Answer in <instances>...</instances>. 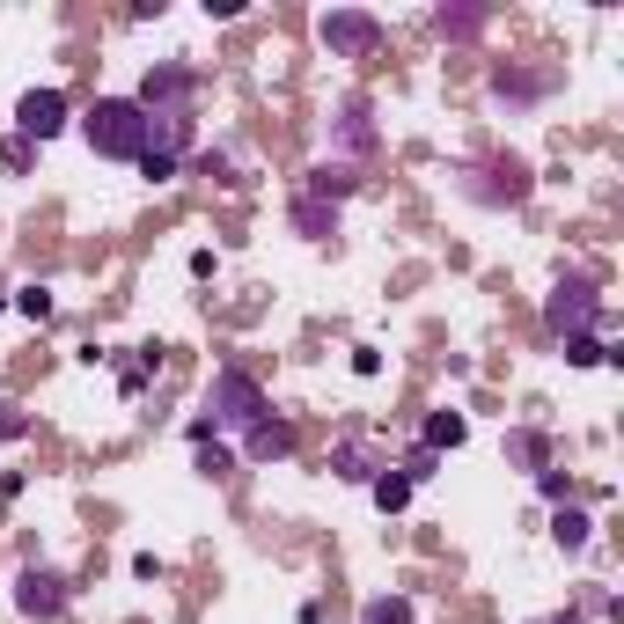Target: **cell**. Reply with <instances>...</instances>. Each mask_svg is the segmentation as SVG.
Masks as SVG:
<instances>
[{
    "label": "cell",
    "instance_id": "6da1fadb",
    "mask_svg": "<svg viewBox=\"0 0 624 624\" xmlns=\"http://www.w3.org/2000/svg\"><path fill=\"white\" fill-rule=\"evenodd\" d=\"M81 140H89V155H103V162H140L147 155V118L133 97H97V111L81 118Z\"/></svg>",
    "mask_w": 624,
    "mask_h": 624
},
{
    "label": "cell",
    "instance_id": "7a4b0ae2",
    "mask_svg": "<svg viewBox=\"0 0 624 624\" xmlns=\"http://www.w3.org/2000/svg\"><path fill=\"white\" fill-rule=\"evenodd\" d=\"M264 383L250 375V367H220L214 375V389H206V427L214 433H250L264 419Z\"/></svg>",
    "mask_w": 624,
    "mask_h": 624
},
{
    "label": "cell",
    "instance_id": "3957f363",
    "mask_svg": "<svg viewBox=\"0 0 624 624\" xmlns=\"http://www.w3.org/2000/svg\"><path fill=\"white\" fill-rule=\"evenodd\" d=\"M544 324H552L558 338H580V331H610V309H602V294H595V280L588 272H574V280H558L552 287V302H544Z\"/></svg>",
    "mask_w": 624,
    "mask_h": 624
},
{
    "label": "cell",
    "instance_id": "277c9868",
    "mask_svg": "<svg viewBox=\"0 0 624 624\" xmlns=\"http://www.w3.org/2000/svg\"><path fill=\"white\" fill-rule=\"evenodd\" d=\"M316 37L331 45V59H367L383 45V15H367V8H324Z\"/></svg>",
    "mask_w": 624,
    "mask_h": 624
},
{
    "label": "cell",
    "instance_id": "5b68a950",
    "mask_svg": "<svg viewBox=\"0 0 624 624\" xmlns=\"http://www.w3.org/2000/svg\"><path fill=\"white\" fill-rule=\"evenodd\" d=\"M147 111V118H169V111H198V81L177 59H162V67H147V81H140V97H133Z\"/></svg>",
    "mask_w": 624,
    "mask_h": 624
},
{
    "label": "cell",
    "instance_id": "8992f818",
    "mask_svg": "<svg viewBox=\"0 0 624 624\" xmlns=\"http://www.w3.org/2000/svg\"><path fill=\"white\" fill-rule=\"evenodd\" d=\"M15 133H23L30 147L59 140V133H67V97H59V89H30V97L15 103Z\"/></svg>",
    "mask_w": 624,
    "mask_h": 624
},
{
    "label": "cell",
    "instance_id": "52a82bcc",
    "mask_svg": "<svg viewBox=\"0 0 624 624\" xmlns=\"http://www.w3.org/2000/svg\"><path fill=\"white\" fill-rule=\"evenodd\" d=\"M147 118V111H140ZM198 140V111H169V118H147V155H162V162H184Z\"/></svg>",
    "mask_w": 624,
    "mask_h": 624
},
{
    "label": "cell",
    "instance_id": "ba28073f",
    "mask_svg": "<svg viewBox=\"0 0 624 624\" xmlns=\"http://www.w3.org/2000/svg\"><path fill=\"white\" fill-rule=\"evenodd\" d=\"M15 610H23V617H59V610H67V580L59 574H37V566H30L23 580H15Z\"/></svg>",
    "mask_w": 624,
    "mask_h": 624
},
{
    "label": "cell",
    "instance_id": "9c48e42d",
    "mask_svg": "<svg viewBox=\"0 0 624 624\" xmlns=\"http://www.w3.org/2000/svg\"><path fill=\"white\" fill-rule=\"evenodd\" d=\"M331 470L345 485H375L389 470V449H375V441H338V449H331Z\"/></svg>",
    "mask_w": 624,
    "mask_h": 624
},
{
    "label": "cell",
    "instance_id": "30bf717a",
    "mask_svg": "<svg viewBox=\"0 0 624 624\" xmlns=\"http://www.w3.org/2000/svg\"><path fill=\"white\" fill-rule=\"evenodd\" d=\"M242 456H250V463H287L294 456V427L280 419V411H264L258 427L242 433Z\"/></svg>",
    "mask_w": 624,
    "mask_h": 624
},
{
    "label": "cell",
    "instance_id": "8fae6325",
    "mask_svg": "<svg viewBox=\"0 0 624 624\" xmlns=\"http://www.w3.org/2000/svg\"><path fill=\"white\" fill-rule=\"evenodd\" d=\"M500 456L514 463V470H529V478H536V470H552V441H544V433H536V427H507Z\"/></svg>",
    "mask_w": 624,
    "mask_h": 624
},
{
    "label": "cell",
    "instance_id": "7c38bea8",
    "mask_svg": "<svg viewBox=\"0 0 624 624\" xmlns=\"http://www.w3.org/2000/svg\"><path fill=\"white\" fill-rule=\"evenodd\" d=\"M331 140L345 147V155H367V147H375V118H367V103H361V97L338 111V133H331Z\"/></svg>",
    "mask_w": 624,
    "mask_h": 624
},
{
    "label": "cell",
    "instance_id": "4fadbf2b",
    "mask_svg": "<svg viewBox=\"0 0 624 624\" xmlns=\"http://www.w3.org/2000/svg\"><path fill=\"white\" fill-rule=\"evenodd\" d=\"M552 544L558 552H588V544H595V514H588V507H558Z\"/></svg>",
    "mask_w": 624,
    "mask_h": 624
},
{
    "label": "cell",
    "instance_id": "5bb4252c",
    "mask_svg": "<svg viewBox=\"0 0 624 624\" xmlns=\"http://www.w3.org/2000/svg\"><path fill=\"white\" fill-rule=\"evenodd\" d=\"M294 228H302L309 242L338 236V206H324V198H294Z\"/></svg>",
    "mask_w": 624,
    "mask_h": 624
},
{
    "label": "cell",
    "instance_id": "9a60e30c",
    "mask_svg": "<svg viewBox=\"0 0 624 624\" xmlns=\"http://www.w3.org/2000/svg\"><path fill=\"white\" fill-rule=\"evenodd\" d=\"M345 192H353V169H345V162H316V169H309V198L338 206Z\"/></svg>",
    "mask_w": 624,
    "mask_h": 624
},
{
    "label": "cell",
    "instance_id": "2e32d148",
    "mask_svg": "<svg viewBox=\"0 0 624 624\" xmlns=\"http://www.w3.org/2000/svg\"><path fill=\"white\" fill-rule=\"evenodd\" d=\"M492 97H500V103H536V97H544V73H514V67H500V73H492Z\"/></svg>",
    "mask_w": 624,
    "mask_h": 624
},
{
    "label": "cell",
    "instance_id": "e0dca14e",
    "mask_svg": "<svg viewBox=\"0 0 624 624\" xmlns=\"http://www.w3.org/2000/svg\"><path fill=\"white\" fill-rule=\"evenodd\" d=\"M463 433H470V427H463V411H433L419 449H433V456H441V449H463Z\"/></svg>",
    "mask_w": 624,
    "mask_h": 624
},
{
    "label": "cell",
    "instance_id": "ac0fdd59",
    "mask_svg": "<svg viewBox=\"0 0 624 624\" xmlns=\"http://www.w3.org/2000/svg\"><path fill=\"white\" fill-rule=\"evenodd\" d=\"M419 610H411V595H367L361 602V624H411Z\"/></svg>",
    "mask_w": 624,
    "mask_h": 624
},
{
    "label": "cell",
    "instance_id": "d6986e66",
    "mask_svg": "<svg viewBox=\"0 0 624 624\" xmlns=\"http://www.w3.org/2000/svg\"><path fill=\"white\" fill-rule=\"evenodd\" d=\"M485 23H492L485 8H441V15H433V30H441V37H478Z\"/></svg>",
    "mask_w": 624,
    "mask_h": 624
},
{
    "label": "cell",
    "instance_id": "ffe728a7",
    "mask_svg": "<svg viewBox=\"0 0 624 624\" xmlns=\"http://www.w3.org/2000/svg\"><path fill=\"white\" fill-rule=\"evenodd\" d=\"M367 492H375V507H383V514H397V507H411V485H405V470H397V463H389L383 478L367 485Z\"/></svg>",
    "mask_w": 624,
    "mask_h": 624
},
{
    "label": "cell",
    "instance_id": "44dd1931",
    "mask_svg": "<svg viewBox=\"0 0 624 624\" xmlns=\"http://www.w3.org/2000/svg\"><path fill=\"white\" fill-rule=\"evenodd\" d=\"M566 361H574V367H602V361H610V345H602L595 331H580V338H566Z\"/></svg>",
    "mask_w": 624,
    "mask_h": 624
},
{
    "label": "cell",
    "instance_id": "7402d4cb",
    "mask_svg": "<svg viewBox=\"0 0 624 624\" xmlns=\"http://www.w3.org/2000/svg\"><path fill=\"white\" fill-rule=\"evenodd\" d=\"M192 449H198V478H228V470H236V456H228L220 441H192Z\"/></svg>",
    "mask_w": 624,
    "mask_h": 624
},
{
    "label": "cell",
    "instance_id": "603a6c76",
    "mask_svg": "<svg viewBox=\"0 0 624 624\" xmlns=\"http://www.w3.org/2000/svg\"><path fill=\"white\" fill-rule=\"evenodd\" d=\"M15 316L45 324V316H52V287H15Z\"/></svg>",
    "mask_w": 624,
    "mask_h": 624
},
{
    "label": "cell",
    "instance_id": "cb8c5ba5",
    "mask_svg": "<svg viewBox=\"0 0 624 624\" xmlns=\"http://www.w3.org/2000/svg\"><path fill=\"white\" fill-rule=\"evenodd\" d=\"M397 470H405V485H427L433 470H441V456H433V449H411V456L397 463Z\"/></svg>",
    "mask_w": 624,
    "mask_h": 624
},
{
    "label": "cell",
    "instance_id": "d4e9b609",
    "mask_svg": "<svg viewBox=\"0 0 624 624\" xmlns=\"http://www.w3.org/2000/svg\"><path fill=\"white\" fill-rule=\"evenodd\" d=\"M228 169H236V155H220V147H206V155H198V177H220V184H236Z\"/></svg>",
    "mask_w": 624,
    "mask_h": 624
},
{
    "label": "cell",
    "instance_id": "484cf974",
    "mask_svg": "<svg viewBox=\"0 0 624 624\" xmlns=\"http://www.w3.org/2000/svg\"><path fill=\"white\" fill-rule=\"evenodd\" d=\"M536 492H544V500H558V507H566V492H574V478H566V470H536Z\"/></svg>",
    "mask_w": 624,
    "mask_h": 624
},
{
    "label": "cell",
    "instance_id": "4316f807",
    "mask_svg": "<svg viewBox=\"0 0 624 624\" xmlns=\"http://www.w3.org/2000/svg\"><path fill=\"white\" fill-rule=\"evenodd\" d=\"M177 169H184V162H162V155H140V177H147V184H177Z\"/></svg>",
    "mask_w": 624,
    "mask_h": 624
},
{
    "label": "cell",
    "instance_id": "83f0119b",
    "mask_svg": "<svg viewBox=\"0 0 624 624\" xmlns=\"http://www.w3.org/2000/svg\"><path fill=\"white\" fill-rule=\"evenodd\" d=\"M23 433H30V419L15 405H0V441H23Z\"/></svg>",
    "mask_w": 624,
    "mask_h": 624
},
{
    "label": "cell",
    "instance_id": "f1b7e54d",
    "mask_svg": "<svg viewBox=\"0 0 624 624\" xmlns=\"http://www.w3.org/2000/svg\"><path fill=\"white\" fill-rule=\"evenodd\" d=\"M0 162H8V169H30V140H23V133H15V140H0Z\"/></svg>",
    "mask_w": 624,
    "mask_h": 624
},
{
    "label": "cell",
    "instance_id": "f546056e",
    "mask_svg": "<svg viewBox=\"0 0 624 624\" xmlns=\"http://www.w3.org/2000/svg\"><path fill=\"white\" fill-rule=\"evenodd\" d=\"M353 375H383V353L375 345H353Z\"/></svg>",
    "mask_w": 624,
    "mask_h": 624
}]
</instances>
